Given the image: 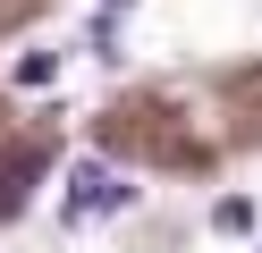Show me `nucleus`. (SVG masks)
Here are the masks:
<instances>
[{
	"label": "nucleus",
	"mask_w": 262,
	"mask_h": 253,
	"mask_svg": "<svg viewBox=\"0 0 262 253\" xmlns=\"http://www.w3.org/2000/svg\"><path fill=\"white\" fill-rule=\"evenodd\" d=\"M211 228H220V236H245V228H254V202H245V194H228L220 211H211Z\"/></svg>",
	"instance_id": "7ed1b4c3"
},
{
	"label": "nucleus",
	"mask_w": 262,
	"mask_h": 253,
	"mask_svg": "<svg viewBox=\"0 0 262 253\" xmlns=\"http://www.w3.org/2000/svg\"><path fill=\"white\" fill-rule=\"evenodd\" d=\"M102 9H136V0H102Z\"/></svg>",
	"instance_id": "39448f33"
},
{
	"label": "nucleus",
	"mask_w": 262,
	"mask_h": 253,
	"mask_svg": "<svg viewBox=\"0 0 262 253\" xmlns=\"http://www.w3.org/2000/svg\"><path fill=\"white\" fill-rule=\"evenodd\" d=\"M51 76H59V51H17V59H9V84H17V93H42Z\"/></svg>",
	"instance_id": "f03ea898"
},
{
	"label": "nucleus",
	"mask_w": 262,
	"mask_h": 253,
	"mask_svg": "<svg viewBox=\"0 0 262 253\" xmlns=\"http://www.w3.org/2000/svg\"><path fill=\"white\" fill-rule=\"evenodd\" d=\"M26 177H34V160H9V169H0V211L26 202Z\"/></svg>",
	"instance_id": "20e7f679"
},
{
	"label": "nucleus",
	"mask_w": 262,
	"mask_h": 253,
	"mask_svg": "<svg viewBox=\"0 0 262 253\" xmlns=\"http://www.w3.org/2000/svg\"><path fill=\"white\" fill-rule=\"evenodd\" d=\"M127 202H136V186H127L110 160H76V169H68V202H59V211H68V219H110V211H127Z\"/></svg>",
	"instance_id": "f257e3e1"
}]
</instances>
